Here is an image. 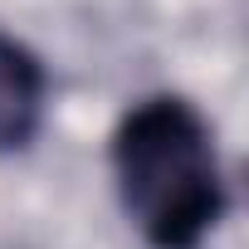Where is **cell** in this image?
I'll list each match as a JSON object with an SVG mask.
<instances>
[{
	"mask_svg": "<svg viewBox=\"0 0 249 249\" xmlns=\"http://www.w3.org/2000/svg\"><path fill=\"white\" fill-rule=\"evenodd\" d=\"M44 112V69L39 59L0 35V152L25 147Z\"/></svg>",
	"mask_w": 249,
	"mask_h": 249,
	"instance_id": "obj_2",
	"label": "cell"
},
{
	"mask_svg": "<svg viewBox=\"0 0 249 249\" xmlns=\"http://www.w3.org/2000/svg\"><path fill=\"white\" fill-rule=\"evenodd\" d=\"M112 171L127 215L157 249H196L225 210L210 127L181 98H147L122 117Z\"/></svg>",
	"mask_w": 249,
	"mask_h": 249,
	"instance_id": "obj_1",
	"label": "cell"
}]
</instances>
